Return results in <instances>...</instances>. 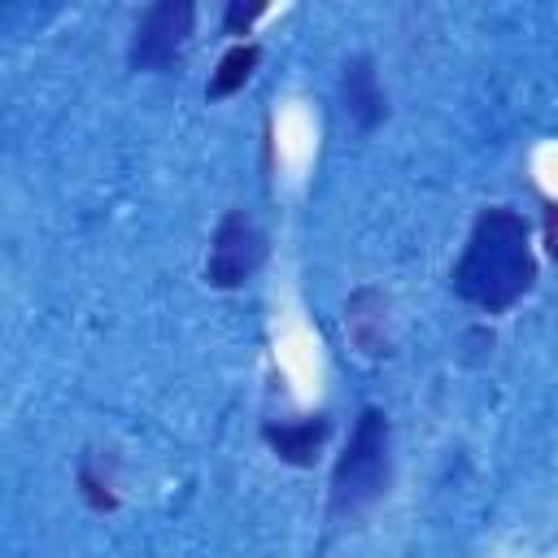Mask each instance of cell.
Listing matches in <instances>:
<instances>
[{
    "label": "cell",
    "instance_id": "obj_6",
    "mask_svg": "<svg viewBox=\"0 0 558 558\" xmlns=\"http://www.w3.org/2000/svg\"><path fill=\"white\" fill-rule=\"evenodd\" d=\"M384 314H388V301H384V292H375V288H357V292L349 296V305H344V327H349V340H353L362 353H371V357L388 353Z\"/></svg>",
    "mask_w": 558,
    "mask_h": 558
},
{
    "label": "cell",
    "instance_id": "obj_4",
    "mask_svg": "<svg viewBox=\"0 0 558 558\" xmlns=\"http://www.w3.org/2000/svg\"><path fill=\"white\" fill-rule=\"evenodd\" d=\"M192 26H196V4L192 0H161V4H153L140 17L135 35H131V48H126L131 70H170L179 61Z\"/></svg>",
    "mask_w": 558,
    "mask_h": 558
},
{
    "label": "cell",
    "instance_id": "obj_2",
    "mask_svg": "<svg viewBox=\"0 0 558 558\" xmlns=\"http://www.w3.org/2000/svg\"><path fill=\"white\" fill-rule=\"evenodd\" d=\"M388 449H392L388 418H384V410L366 405L353 423L344 453L336 458V471H331V514H357L388 493V475H392Z\"/></svg>",
    "mask_w": 558,
    "mask_h": 558
},
{
    "label": "cell",
    "instance_id": "obj_10",
    "mask_svg": "<svg viewBox=\"0 0 558 558\" xmlns=\"http://www.w3.org/2000/svg\"><path fill=\"white\" fill-rule=\"evenodd\" d=\"M78 484H83V497H87L96 510H113V506H118V497L109 493V484H100L87 462H83V471H78Z\"/></svg>",
    "mask_w": 558,
    "mask_h": 558
},
{
    "label": "cell",
    "instance_id": "obj_7",
    "mask_svg": "<svg viewBox=\"0 0 558 558\" xmlns=\"http://www.w3.org/2000/svg\"><path fill=\"white\" fill-rule=\"evenodd\" d=\"M266 445L275 449V458L292 462V466H310L327 440V418H292V423H266L262 427Z\"/></svg>",
    "mask_w": 558,
    "mask_h": 558
},
{
    "label": "cell",
    "instance_id": "obj_3",
    "mask_svg": "<svg viewBox=\"0 0 558 558\" xmlns=\"http://www.w3.org/2000/svg\"><path fill=\"white\" fill-rule=\"evenodd\" d=\"M266 262V235L262 227L244 214V209H227L214 244H209V262H205V279L214 288H240L248 283Z\"/></svg>",
    "mask_w": 558,
    "mask_h": 558
},
{
    "label": "cell",
    "instance_id": "obj_8",
    "mask_svg": "<svg viewBox=\"0 0 558 558\" xmlns=\"http://www.w3.org/2000/svg\"><path fill=\"white\" fill-rule=\"evenodd\" d=\"M257 61H262V48H257V44H235V48H227L222 61H218V70H214L209 83H205V96H209V100L235 96V92L253 78Z\"/></svg>",
    "mask_w": 558,
    "mask_h": 558
},
{
    "label": "cell",
    "instance_id": "obj_11",
    "mask_svg": "<svg viewBox=\"0 0 558 558\" xmlns=\"http://www.w3.org/2000/svg\"><path fill=\"white\" fill-rule=\"evenodd\" d=\"M545 244H549V253H554V262H558V205L545 209Z\"/></svg>",
    "mask_w": 558,
    "mask_h": 558
},
{
    "label": "cell",
    "instance_id": "obj_5",
    "mask_svg": "<svg viewBox=\"0 0 558 558\" xmlns=\"http://www.w3.org/2000/svg\"><path fill=\"white\" fill-rule=\"evenodd\" d=\"M340 105H344V113L357 122V131H375V126L388 118V100H384L375 61H371L366 52H362V57H349L344 70H340Z\"/></svg>",
    "mask_w": 558,
    "mask_h": 558
},
{
    "label": "cell",
    "instance_id": "obj_9",
    "mask_svg": "<svg viewBox=\"0 0 558 558\" xmlns=\"http://www.w3.org/2000/svg\"><path fill=\"white\" fill-rule=\"evenodd\" d=\"M262 13H266V4H262V0H253V4L231 0V4H227V13H222V26H227L231 35H244V31H248V26H253Z\"/></svg>",
    "mask_w": 558,
    "mask_h": 558
},
{
    "label": "cell",
    "instance_id": "obj_1",
    "mask_svg": "<svg viewBox=\"0 0 558 558\" xmlns=\"http://www.w3.org/2000/svg\"><path fill=\"white\" fill-rule=\"evenodd\" d=\"M532 283H536V257L523 214L506 205L480 209L466 248L453 266V292L484 314H506L514 301L532 292Z\"/></svg>",
    "mask_w": 558,
    "mask_h": 558
}]
</instances>
